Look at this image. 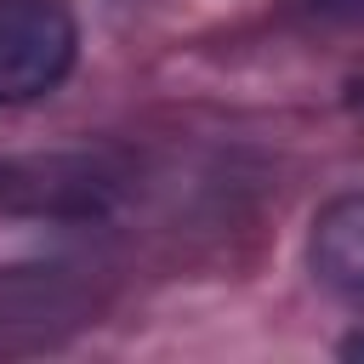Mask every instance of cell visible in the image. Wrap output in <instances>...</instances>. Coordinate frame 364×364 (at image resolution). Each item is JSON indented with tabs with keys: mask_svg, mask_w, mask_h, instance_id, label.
<instances>
[{
	"mask_svg": "<svg viewBox=\"0 0 364 364\" xmlns=\"http://www.w3.org/2000/svg\"><path fill=\"white\" fill-rule=\"evenodd\" d=\"M74 68V23L57 0H0V108L34 102Z\"/></svg>",
	"mask_w": 364,
	"mask_h": 364,
	"instance_id": "1",
	"label": "cell"
},
{
	"mask_svg": "<svg viewBox=\"0 0 364 364\" xmlns=\"http://www.w3.org/2000/svg\"><path fill=\"white\" fill-rule=\"evenodd\" d=\"M313 273L341 301L364 307V193H347L318 210L313 222Z\"/></svg>",
	"mask_w": 364,
	"mask_h": 364,
	"instance_id": "2",
	"label": "cell"
},
{
	"mask_svg": "<svg viewBox=\"0 0 364 364\" xmlns=\"http://www.w3.org/2000/svg\"><path fill=\"white\" fill-rule=\"evenodd\" d=\"M341 353H347V358H364V336H358V341H347Z\"/></svg>",
	"mask_w": 364,
	"mask_h": 364,
	"instance_id": "3",
	"label": "cell"
}]
</instances>
